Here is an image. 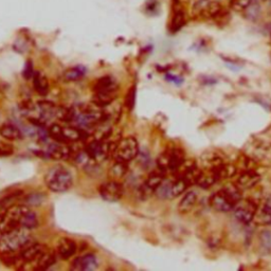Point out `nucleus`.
Here are the masks:
<instances>
[{
  "mask_svg": "<svg viewBox=\"0 0 271 271\" xmlns=\"http://www.w3.org/2000/svg\"><path fill=\"white\" fill-rule=\"evenodd\" d=\"M37 225H38V221H37L36 214L29 209L21 218L20 227L30 231V230H33L34 228H36Z\"/></svg>",
  "mask_w": 271,
  "mask_h": 271,
  "instance_id": "26",
  "label": "nucleus"
},
{
  "mask_svg": "<svg viewBox=\"0 0 271 271\" xmlns=\"http://www.w3.org/2000/svg\"><path fill=\"white\" fill-rule=\"evenodd\" d=\"M86 138L84 131L82 128L72 127V126H64L63 127V139L64 142H77Z\"/></svg>",
  "mask_w": 271,
  "mask_h": 271,
  "instance_id": "22",
  "label": "nucleus"
},
{
  "mask_svg": "<svg viewBox=\"0 0 271 271\" xmlns=\"http://www.w3.org/2000/svg\"><path fill=\"white\" fill-rule=\"evenodd\" d=\"M217 182H219L216 171L213 167H208L205 170H200L197 184L201 189H209L214 186Z\"/></svg>",
  "mask_w": 271,
  "mask_h": 271,
  "instance_id": "16",
  "label": "nucleus"
},
{
  "mask_svg": "<svg viewBox=\"0 0 271 271\" xmlns=\"http://www.w3.org/2000/svg\"><path fill=\"white\" fill-rule=\"evenodd\" d=\"M245 17L249 20H256L261 15V5L257 0H252L250 6L244 11Z\"/></svg>",
  "mask_w": 271,
  "mask_h": 271,
  "instance_id": "27",
  "label": "nucleus"
},
{
  "mask_svg": "<svg viewBox=\"0 0 271 271\" xmlns=\"http://www.w3.org/2000/svg\"><path fill=\"white\" fill-rule=\"evenodd\" d=\"M257 206H259V204L253 199H240L233 209L234 217L239 223L248 225L254 219V216L257 211Z\"/></svg>",
  "mask_w": 271,
  "mask_h": 271,
  "instance_id": "6",
  "label": "nucleus"
},
{
  "mask_svg": "<svg viewBox=\"0 0 271 271\" xmlns=\"http://www.w3.org/2000/svg\"><path fill=\"white\" fill-rule=\"evenodd\" d=\"M45 184L51 192L64 193L72 188L73 176L66 167L55 165L51 167L46 174Z\"/></svg>",
  "mask_w": 271,
  "mask_h": 271,
  "instance_id": "3",
  "label": "nucleus"
},
{
  "mask_svg": "<svg viewBox=\"0 0 271 271\" xmlns=\"http://www.w3.org/2000/svg\"><path fill=\"white\" fill-rule=\"evenodd\" d=\"M14 153V148H13L11 145L9 144H3L0 143V156H10Z\"/></svg>",
  "mask_w": 271,
  "mask_h": 271,
  "instance_id": "32",
  "label": "nucleus"
},
{
  "mask_svg": "<svg viewBox=\"0 0 271 271\" xmlns=\"http://www.w3.org/2000/svg\"><path fill=\"white\" fill-rule=\"evenodd\" d=\"M164 172L158 171V172H153L148 175L143 185L140 188V194L143 198H148L150 197L154 193H156L157 190L160 188V186L164 182Z\"/></svg>",
  "mask_w": 271,
  "mask_h": 271,
  "instance_id": "8",
  "label": "nucleus"
},
{
  "mask_svg": "<svg viewBox=\"0 0 271 271\" xmlns=\"http://www.w3.org/2000/svg\"><path fill=\"white\" fill-rule=\"evenodd\" d=\"M252 0H230V8L236 12H244L246 10Z\"/></svg>",
  "mask_w": 271,
  "mask_h": 271,
  "instance_id": "29",
  "label": "nucleus"
},
{
  "mask_svg": "<svg viewBox=\"0 0 271 271\" xmlns=\"http://www.w3.org/2000/svg\"><path fill=\"white\" fill-rule=\"evenodd\" d=\"M240 199V189L237 186H229L215 192L210 198V204L217 212L227 213L233 211Z\"/></svg>",
  "mask_w": 271,
  "mask_h": 271,
  "instance_id": "1",
  "label": "nucleus"
},
{
  "mask_svg": "<svg viewBox=\"0 0 271 271\" xmlns=\"http://www.w3.org/2000/svg\"><path fill=\"white\" fill-rule=\"evenodd\" d=\"M77 250L76 243L68 237H63L58 240L56 246V253L63 260H69Z\"/></svg>",
  "mask_w": 271,
  "mask_h": 271,
  "instance_id": "12",
  "label": "nucleus"
},
{
  "mask_svg": "<svg viewBox=\"0 0 271 271\" xmlns=\"http://www.w3.org/2000/svg\"><path fill=\"white\" fill-rule=\"evenodd\" d=\"M47 155L52 159L55 160H62V159H67L71 155V149L69 146H67L64 142H57L55 141V143L50 145Z\"/></svg>",
  "mask_w": 271,
  "mask_h": 271,
  "instance_id": "15",
  "label": "nucleus"
},
{
  "mask_svg": "<svg viewBox=\"0 0 271 271\" xmlns=\"http://www.w3.org/2000/svg\"><path fill=\"white\" fill-rule=\"evenodd\" d=\"M95 93H117L118 85L110 76H103L95 85Z\"/></svg>",
  "mask_w": 271,
  "mask_h": 271,
  "instance_id": "19",
  "label": "nucleus"
},
{
  "mask_svg": "<svg viewBox=\"0 0 271 271\" xmlns=\"http://www.w3.org/2000/svg\"><path fill=\"white\" fill-rule=\"evenodd\" d=\"M139 154L138 142L134 137H126L121 139L117 144H114L112 157L114 161L128 163L134 160Z\"/></svg>",
  "mask_w": 271,
  "mask_h": 271,
  "instance_id": "5",
  "label": "nucleus"
},
{
  "mask_svg": "<svg viewBox=\"0 0 271 271\" xmlns=\"http://www.w3.org/2000/svg\"><path fill=\"white\" fill-rule=\"evenodd\" d=\"M253 221L257 225H271V197L267 198L262 205L257 206V211Z\"/></svg>",
  "mask_w": 271,
  "mask_h": 271,
  "instance_id": "13",
  "label": "nucleus"
},
{
  "mask_svg": "<svg viewBox=\"0 0 271 271\" xmlns=\"http://www.w3.org/2000/svg\"><path fill=\"white\" fill-rule=\"evenodd\" d=\"M56 253L46 249L41 256L33 263L34 270H47L56 263Z\"/></svg>",
  "mask_w": 271,
  "mask_h": 271,
  "instance_id": "17",
  "label": "nucleus"
},
{
  "mask_svg": "<svg viewBox=\"0 0 271 271\" xmlns=\"http://www.w3.org/2000/svg\"><path fill=\"white\" fill-rule=\"evenodd\" d=\"M98 266L97 257L92 253H88L74 259L71 264V269L74 271H93L97 269Z\"/></svg>",
  "mask_w": 271,
  "mask_h": 271,
  "instance_id": "11",
  "label": "nucleus"
},
{
  "mask_svg": "<svg viewBox=\"0 0 271 271\" xmlns=\"http://www.w3.org/2000/svg\"><path fill=\"white\" fill-rule=\"evenodd\" d=\"M269 2H271V0H269Z\"/></svg>",
  "mask_w": 271,
  "mask_h": 271,
  "instance_id": "34",
  "label": "nucleus"
},
{
  "mask_svg": "<svg viewBox=\"0 0 271 271\" xmlns=\"http://www.w3.org/2000/svg\"><path fill=\"white\" fill-rule=\"evenodd\" d=\"M45 250L46 248L44 245L36 244L33 242L30 243L24 248H22L20 251L17 252L20 266L23 264H33Z\"/></svg>",
  "mask_w": 271,
  "mask_h": 271,
  "instance_id": "9",
  "label": "nucleus"
},
{
  "mask_svg": "<svg viewBox=\"0 0 271 271\" xmlns=\"http://www.w3.org/2000/svg\"><path fill=\"white\" fill-rule=\"evenodd\" d=\"M261 243H262V247L270 251L271 250V232L269 231H264L261 234Z\"/></svg>",
  "mask_w": 271,
  "mask_h": 271,
  "instance_id": "31",
  "label": "nucleus"
},
{
  "mask_svg": "<svg viewBox=\"0 0 271 271\" xmlns=\"http://www.w3.org/2000/svg\"><path fill=\"white\" fill-rule=\"evenodd\" d=\"M253 160L271 164V143H265L263 141L256 142L253 147Z\"/></svg>",
  "mask_w": 271,
  "mask_h": 271,
  "instance_id": "14",
  "label": "nucleus"
},
{
  "mask_svg": "<svg viewBox=\"0 0 271 271\" xmlns=\"http://www.w3.org/2000/svg\"><path fill=\"white\" fill-rule=\"evenodd\" d=\"M86 74V69L83 66H75L67 69L63 74V79L67 82H74L83 79Z\"/></svg>",
  "mask_w": 271,
  "mask_h": 271,
  "instance_id": "25",
  "label": "nucleus"
},
{
  "mask_svg": "<svg viewBox=\"0 0 271 271\" xmlns=\"http://www.w3.org/2000/svg\"><path fill=\"white\" fill-rule=\"evenodd\" d=\"M185 162V152L179 147H170L159 155L157 166L162 172H177Z\"/></svg>",
  "mask_w": 271,
  "mask_h": 271,
  "instance_id": "4",
  "label": "nucleus"
},
{
  "mask_svg": "<svg viewBox=\"0 0 271 271\" xmlns=\"http://www.w3.org/2000/svg\"><path fill=\"white\" fill-rule=\"evenodd\" d=\"M32 80L35 92L41 96H46L49 92V82L47 76L42 72H34Z\"/></svg>",
  "mask_w": 271,
  "mask_h": 271,
  "instance_id": "21",
  "label": "nucleus"
},
{
  "mask_svg": "<svg viewBox=\"0 0 271 271\" xmlns=\"http://www.w3.org/2000/svg\"><path fill=\"white\" fill-rule=\"evenodd\" d=\"M32 243L29 230L18 228L6 233H0V253L18 252Z\"/></svg>",
  "mask_w": 271,
  "mask_h": 271,
  "instance_id": "2",
  "label": "nucleus"
},
{
  "mask_svg": "<svg viewBox=\"0 0 271 271\" xmlns=\"http://www.w3.org/2000/svg\"><path fill=\"white\" fill-rule=\"evenodd\" d=\"M197 202V194L195 191H189L178 203V211L182 214L189 213Z\"/></svg>",
  "mask_w": 271,
  "mask_h": 271,
  "instance_id": "18",
  "label": "nucleus"
},
{
  "mask_svg": "<svg viewBox=\"0 0 271 271\" xmlns=\"http://www.w3.org/2000/svg\"><path fill=\"white\" fill-rule=\"evenodd\" d=\"M261 182V176L253 169H246L239 173L236 178V186L239 189H252L259 185Z\"/></svg>",
  "mask_w": 271,
  "mask_h": 271,
  "instance_id": "10",
  "label": "nucleus"
},
{
  "mask_svg": "<svg viewBox=\"0 0 271 271\" xmlns=\"http://www.w3.org/2000/svg\"><path fill=\"white\" fill-rule=\"evenodd\" d=\"M128 172V166L126 162L114 161L108 171V175L112 180H119L124 178Z\"/></svg>",
  "mask_w": 271,
  "mask_h": 271,
  "instance_id": "24",
  "label": "nucleus"
},
{
  "mask_svg": "<svg viewBox=\"0 0 271 271\" xmlns=\"http://www.w3.org/2000/svg\"><path fill=\"white\" fill-rule=\"evenodd\" d=\"M100 196L108 202L119 201L124 194V189L118 180H110L101 185L99 189Z\"/></svg>",
  "mask_w": 271,
  "mask_h": 271,
  "instance_id": "7",
  "label": "nucleus"
},
{
  "mask_svg": "<svg viewBox=\"0 0 271 271\" xmlns=\"http://www.w3.org/2000/svg\"><path fill=\"white\" fill-rule=\"evenodd\" d=\"M0 136L8 141H17L22 138V133L17 126L6 123L0 126Z\"/></svg>",
  "mask_w": 271,
  "mask_h": 271,
  "instance_id": "20",
  "label": "nucleus"
},
{
  "mask_svg": "<svg viewBox=\"0 0 271 271\" xmlns=\"http://www.w3.org/2000/svg\"><path fill=\"white\" fill-rule=\"evenodd\" d=\"M187 22V18H186V14L184 10L182 9H176L173 13V16L171 19V23H170V31L172 33H176L179 30H182L184 25Z\"/></svg>",
  "mask_w": 271,
  "mask_h": 271,
  "instance_id": "23",
  "label": "nucleus"
},
{
  "mask_svg": "<svg viewBox=\"0 0 271 271\" xmlns=\"http://www.w3.org/2000/svg\"><path fill=\"white\" fill-rule=\"evenodd\" d=\"M135 102H136V89L135 87L131 88L128 90L126 99H125V106L128 110H133L135 106Z\"/></svg>",
  "mask_w": 271,
  "mask_h": 271,
  "instance_id": "30",
  "label": "nucleus"
},
{
  "mask_svg": "<svg viewBox=\"0 0 271 271\" xmlns=\"http://www.w3.org/2000/svg\"><path fill=\"white\" fill-rule=\"evenodd\" d=\"M48 134L49 136L54 139L57 142H64L63 139V126L58 125V124H52L48 130ZM65 143V142H64Z\"/></svg>",
  "mask_w": 271,
  "mask_h": 271,
  "instance_id": "28",
  "label": "nucleus"
},
{
  "mask_svg": "<svg viewBox=\"0 0 271 271\" xmlns=\"http://www.w3.org/2000/svg\"><path fill=\"white\" fill-rule=\"evenodd\" d=\"M166 79L169 80V81H171V82H174V83L177 84V85H180V84H182V83L184 82V80H183V79H180L179 76L171 75V74H167V75H166Z\"/></svg>",
  "mask_w": 271,
  "mask_h": 271,
  "instance_id": "33",
  "label": "nucleus"
}]
</instances>
